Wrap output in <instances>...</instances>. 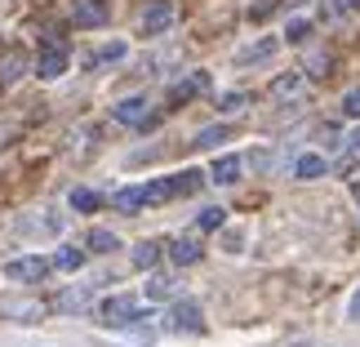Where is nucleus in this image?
Listing matches in <instances>:
<instances>
[{
	"label": "nucleus",
	"mask_w": 360,
	"mask_h": 347,
	"mask_svg": "<svg viewBox=\"0 0 360 347\" xmlns=\"http://www.w3.org/2000/svg\"><path fill=\"white\" fill-rule=\"evenodd\" d=\"M329 63H334L329 53H316V58L307 63V72H311V76H329Z\"/></svg>",
	"instance_id": "obj_28"
},
{
	"label": "nucleus",
	"mask_w": 360,
	"mask_h": 347,
	"mask_svg": "<svg viewBox=\"0 0 360 347\" xmlns=\"http://www.w3.org/2000/svg\"><path fill=\"white\" fill-rule=\"evenodd\" d=\"M271 53H276V40H258V45H249V49L236 53V63H240V67H245V63H267Z\"/></svg>",
	"instance_id": "obj_20"
},
{
	"label": "nucleus",
	"mask_w": 360,
	"mask_h": 347,
	"mask_svg": "<svg viewBox=\"0 0 360 347\" xmlns=\"http://www.w3.org/2000/svg\"><path fill=\"white\" fill-rule=\"evenodd\" d=\"M325 156L321 151H302V156L294 160V178H302V183H311V178H325Z\"/></svg>",
	"instance_id": "obj_13"
},
{
	"label": "nucleus",
	"mask_w": 360,
	"mask_h": 347,
	"mask_svg": "<svg viewBox=\"0 0 360 347\" xmlns=\"http://www.w3.org/2000/svg\"><path fill=\"white\" fill-rule=\"evenodd\" d=\"M134 267H143V272H151L160 263V241H143V245H134Z\"/></svg>",
	"instance_id": "obj_17"
},
{
	"label": "nucleus",
	"mask_w": 360,
	"mask_h": 347,
	"mask_svg": "<svg viewBox=\"0 0 360 347\" xmlns=\"http://www.w3.org/2000/svg\"><path fill=\"white\" fill-rule=\"evenodd\" d=\"M124 53H129V45H124V40H112V45L94 49V53H89V63H94V67H103V63H120Z\"/></svg>",
	"instance_id": "obj_21"
},
{
	"label": "nucleus",
	"mask_w": 360,
	"mask_h": 347,
	"mask_svg": "<svg viewBox=\"0 0 360 347\" xmlns=\"http://www.w3.org/2000/svg\"><path fill=\"white\" fill-rule=\"evenodd\" d=\"M347 312H352V321H360V289L352 294V308H347Z\"/></svg>",
	"instance_id": "obj_33"
},
{
	"label": "nucleus",
	"mask_w": 360,
	"mask_h": 347,
	"mask_svg": "<svg viewBox=\"0 0 360 347\" xmlns=\"http://www.w3.org/2000/svg\"><path fill=\"white\" fill-rule=\"evenodd\" d=\"M72 23L76 27H107L112 23V5H107V0H80L72 9Z\"/></svg>",
	"instance_id": "obj_7"
},
{
	"label": "nucleus",
	"mask_w": 360,
	"mask_h": 347,
	"mask_svg": "<svg viewBox=\"0 0 360 347\" xmlns=\"http://www.w3.org/2000/svg\"><path fill=\"white\" fill-rule=\"evenodd\" d=\"M32 67H36L32 53H27L22 45H9L5 53H0V85H13V80H22Z\"/></svg>",
	"instance_id": "obj_4"
},
{
	"label": "nucleus",
	"mask_w": 360,
	"mask_h": 347,
	"mask_svg": "<svg viewBox=\"0 0 360 347\" xmlns=\"http://www.w3.org/2000/svg\"><path fill=\"white\" fill-rule=\"evenodd\" d=\"M245 103H249V94H240V89L236 94H223V99H218V112H227V116L231 112H245Z\"/></svg>",
	"instance_id": "obj_27"
},
{
	"label": "nucleus",
	"mask_w": 360,
	"mask_h": 347,
	"mask_svg": "<svg viewBox=\"0 0 360 347\" xmlns=\"http://www.w3.org/2000/svg\"><path fill=\"white\" fill-rule=\"evenodd\" d=\"M240 170H245V160L240 156H218L214 160V170H210V178H214V183H236V178H240Z\"/></svg>",
	"instance_id": "obj_14"
},
{
	"label": "nucleus",
	"mask_w": 360,
	"mask_h": 347,
	"mask_svg": "<svg viewBox=\"0 0 360 347\" xmlns=\"http://www.w3.org/2000/svg\"><path fill=\"white\" fill-rule=\"evenodd\" d=\"M112 205L120 214H138V210H147V183H138V187H120L116 196H112Z\"/></svg>",
	"instance_id": "obj_12"
},
{
	"label": "nucleus",
	"mask_w": 360,
	"mask_h": 347,
	"mask_svg": "<svg viewBox=\"0 0 360 347\" xmlns=\"http://www.w3.org/2000/svg\"><path fill=\"white\" fill-rule=\"evenodd\" d=\"M67 63H72V49H67V40H45V49L36 53V76L40 80H58L67 72Z\"/></svg>",
	"instance_id": "obj_1"
},
{
	"label": "nucleus",
	"mask_w": 360,
	"mask_h": 347,
	"mask_svg": "<svg viewBox=\"0 0 360 347\" xmlns=\"http://www.w3.org/2000/svg\"><path fill=\"white\" fill-rule=\"evenodd\" d=\"M0 316H5V321L32 325V321L45 316V303H40V298H0Z\"/></svg>",
	"instance_id": "obj_6"
},
{
	"label": "nucleus",
	"mask_w": 360,
	"mask_h": 347,
	"mask_svg": "<svg viewBox=\"0 0 360 347\" xmlns=\"http://www.w3.org/2000/svg\"><path fill=\"white\" fill-rule=\"evenodd\" d=\"M276 9V0H258V5L254 9H249V18H254V23H262V18H267V13Z\"/></svg>",
	"instance_id": "obj_30"
},
{
	"label": "nucleus",
	"mask_w": 360,
	"mask_h": 347,
	"mask_svg": "<svg viewBox=\"0 0 360 347\" xmlns=\"http://www.w3.org/2000/svg\"><path fill=\"white\" fill-rule=\"evenodd\" d=\"M112 116L120 125H138V130H147V125H151V103L147 99H124V103L112 107Z\"/></svg>",
	"instance_id": "obj_8"
},
{
	"label": "nucleus",
	"mask_w": 360,
	"mask_h": 347,
	"mask_svg": "<svg viewBox=\"0 0 360 347\" xmlns=\"http://www.w3.org/2000/svg\"><path fill=\"white\" fill-rule=\"evenodd\" d=\"M49 263H53L58 272H76L80 263H85V254H80V249H58V254H53Z\"/></svg>",
	"instance_id": "obj_24"
},
{
	"label": "nucleus",
	"mask_w": 360,
	"mask_h": 347,
	"mask_svg": "<svg viewBox=\"0 0 360 347\" xmlns=\"http://www.w3.org/2000/svg\"><path fill=\"white\" fill-rule=\"evenodd\" d=\"M360 5V0H329V9H334V13H347V9H356Z\"/></svg>",
	"instance_id": "obj_32"
},
{
	"label": "nucleus",
	"mask_w": 360,
	"mask_h": 347,
	"mask_svg": "<svg viewBox=\"0 0 360 347\" xmlns=\"http://www.w3.org/2000/svg\"><path fill=\"white\" fill-rule=\"evenodd\" d=\"M89 303H94V289H89V285H76V289H63L53 308H58L63 316H76V312H85Z\"/></svg>",
	"instance_id": "obj_10"
},
{
	"label": "nucleus",
	"mask_w": 360,
	"mask_h": 347,
	"mask_svg": "<svg viewBox=\"0 0 360 347\" xmlns=\"http://www.w3.org/2000/svg\"><path fill=\"white\" fill-rule=\"evenodd\" d=\"M196 94H210V72H191L187 80H178V85L169 89V99L187 103V99H196Z\"/></svg>",
	"instance_id": "obj_11"
},
{
	"label": "nucleus",
	"mask_w": 360,
	"mask_h": 347,
	"mask_svg": "<svg viewBox=\"0 0 360 347\" xmlns=\"http://www.w3.org/2000/svg\"><path fill=\"white\" fill-rule=\"evenodd\" d=\"M347 165H360V130L347 138Z\"/></svg>",
	"instance_id": "obj_31"
},
{
	"label": "nucleus",
	"mask_w": 360,
	"mask_h": 347,
	"mask_svg": "<svg viewBox=\"0 0 360 347\" xmlns=\"http://www.w3.org/2000/svg\"><path fill=\"white\" fill-rule=\"evenodd\" d=\"M223 138H227V125H205V130L191 138V143H196V147H218Z\"/></svg>",
	"instance_id": "obj_23"
},
{
	"label": "nucleus",
	"mask_w": 360,
	"mask_h": 347,
	"mask_svg": "<svg viewBox=\"0 0 360 347\" xmlns=\"http://www.w3.org/2000/svg\"><path fill=\"white\" fill-rule=\"evenodd\" d=\"M174 18L178 13H174L169 0H151V5L143 9V18H138V27H143V36H165L174 27Z\"/></svg>",
	"instance_id": "obj_5"
},
{
	"label": "nucleus",
	"mask_w": 360,
	"mask_h": 347,
	"mask_svg": "<svg viewBox=\"0 0 360 347\" xmlns=\"http://www.w3.org/2000/svg\"><path fill=\"white\" fill-rule=\"evenodd\" d=\"M85 245L94 249V254H112V249H120V236L107 232V227H94V232L85 236Z\"/></svg>",
	"instance_id": "obj_16"
},
{
	"label": "nucleus",
	"mask_w": 360,
	"mask_h": 347,
	"mask_svg": "<svg viewBox=\"0 0 360 347\" xmlns=\"http://www.w3.org/2000/svg\"><path fill=\"white\" fill-rule=\"evenodd\" d=\"M342 116H360V89H352L347 99H342Z\"/></svg>",
	"instance_id": "obj_29"
},
{
	"label": "nucleus",
	"mask_w": 360,
	"mask_h": 347,
	"mask_svg": "<svg viewBox=\"0 0 360 347\" xmlns=\"http://www.w3.org/2000/svg\"><path fill=\"white\" fill-rule=\"evenodd\" d=\"M138 303L129 294H116V298H103V308H98V321L103 325H134L138 321Z\"/></svg>",
	"instance_id": "obj_3"
},
{
	"label": "nucleus",
	"mask_w": 360,
	"mask_h": 347,
	"mask_svg": "<svg viewBox=\"0 0 360 347\" xmlns=\"http://www.w3.org/2000/svg\"><path fill=\"white\" fill-rule=\"evenodd\" d=\"M174 329H187V334H200V329H205V321H200V308H196V303H191V298H183V303H174Z\"/></svg>",
	"instance_id": "obj_9"
},
{
	"label": "nucleus",
	"mask_w": 360,
	"mask_h": 347,
	"mask_svg": "<svg viewBox=\"0 0 360 347\" xmlns=\"http://www.w3.org/2000/svg\"><path fill=\"white\" fill-rule=\"evenodd\" d=\"M169 258L178 263V267H191V263H200V245L191 241V236H178V241L169 245Z\"/></svg>",
	"instance_id": "obj_15"
},
{
	"label": "nucleus",
	"mask_w": 360,
	"mask_h": 347,
	"mask_svg": "<svg viewBox=\"0 0 360 347\" xmlns=\"http://www.w3.org/2000/svg\"><path fill=\"white\" fill-rule=\"evenodd\" d=\"M174 276H151V281H147V298H169L174 294Z\"/></svg>",
	"instance_id": "obj_25"
},
{
	"label": "nucleus",
	"mask_w": 360,
	"mask_h": 347,
	"mask_svg": "<svg viewBox=\"0 0 360 347\" xmlns=\"http://www.w3.org/2000/svg\"><path fill=\"white\" fill-rule=\"evenodd\" d=\"M307 36H311V23L307 18H289V27H285V40H289V45H302Z\"/></svg>",
	"instance_id": "obj_26"
},
{
	"label": "nucleus",
	"mask_w": 360,
	"mask_h": 347,
	"mask_svg": "<svg viewBox=\"0 0 360 347\" xmlns=\"http://www.w3.org/2000/svg\"><path fill=\"white\" fill-rule=\"evenodd\" d=\"M67 201H72V210H76V214H94V210L103 205V196H98V191H89V187H76Z\"/></svg>",
	"instance_id": "obj_19"
},
{
	"label": "nucleus",
	"mask_w": 360,
	"mask_h": 347,
	"mask_svg": "<svg viewBox=\"0 0 360 347\" xmlns=\"http://www.w3.org/2000/svg\"><path fill=\"white\" fill-rule=\"evenodd\" d=\"M53 263L49 258H40V254H22V258H9L5 263V276L9 281H18V285H36V281H45Z\"/></svg>",
	"instance_id": "obj_2"
},
{
	"label": "nucleus",
	"mask_w": 360,
	"mask_h": 347,
	"mask_svg": "<svg viewBox=\"0 0 360 347\" xmlns=\"http://www.w3.org/2000/svg\"><path fill=\"white\" fill-rule=\"evenodd\" d=\"M223 223H227V210H218V205H210V210L196 214V227H200V232H218Z\"/></svg>",
	"instance_id": "obj_22"
},
{
	"label": "nucleus",
	"mask_w": 360,
	"mask_h": 347,
	"mask_svg": "<svg viewBox=\"0 0 360 347\" xmlns=\"http://www.w3.org/2000/svg\"><path fill=\"white\" fill-rule=\"evenodd\" d=\"M298 89H302V76L298 72H285V76L271 80V99H294Z\"/></svg>",
	"instance_id": "obj_18"
}]
</instances>
